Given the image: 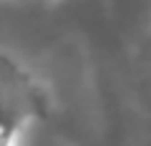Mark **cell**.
I'll list each match as a JSON object with an SVG mask.
<instances>
[{
  "label": "cell",
  "mask_w": 151,
  "mask_h": 146,
  "mask_svg": "<svg viewBox=\"0 0 151 146\" xmlns=\"http://www.w3.org/2000/svg\"><path fill=\"white\" fill-rule=\"evenodd\" d=\"M38 108L25 76L0 58V146H10L20 126Z\"/></svg>",
  "instance_id": "obj_1"
}]
</instances>
